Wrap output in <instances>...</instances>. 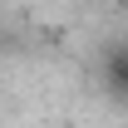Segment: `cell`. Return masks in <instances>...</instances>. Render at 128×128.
Returning <instances> with one entry per match:
<instances>
[{
	"label": "cell",
	"instance_id": "cell-1",
	"mask_svg": "<svg viewBox=\"0 0 128 128\" xmlns=\"http://www.w3.org/2000/svg\"><path fill=\"white\" fill-rule=\"evenodd\" d=\"M113 84H118V94L128 98V54H123L118 64H113Z\"/></svg>",
	"mask_w": 128,
	"mask_h": 128
}]
</instances>
